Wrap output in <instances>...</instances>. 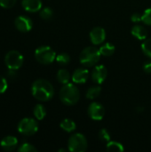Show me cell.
Wrapping results in <instances>:
<instances>
[{
  "label": "cell",
  "mask_w": 151,
  "mask_h": 152,
  "mask_svg": "<svg viewBox=\"0 0 151 152\" xmlns=\"http://www.w3.org/2000/svg\"><path fill=\"white\" fill-rule=\"evenodd\" d=\"M31 94L39 102H48L54 95L53 85L45 79L36 80L31 86Z\"/></svg>",
  "instance_id": "obj_1"
},
{
  "label": "cell",
  "mask_w": 151,
  "mask_h": 152,
  "mask_svg": "<svg viewBox=\"0 0 151 152\" xmlns=\"http://www.w3.org/2000/svg\"><path fill=\"white\" fill-rule=\"evenodd\" d=\"M60 100L61 102L67 106H73L77 104L80 99L79 89L71 83L63 85L60 90Z\"/></svg>",
  "instance_id": "obj_2"
},
{
  "label": "cell",
  "mask_w": 151,
  "mask_h": 152,
  "mask_svg": "<svg viewBox=\"0 0 151 152\" xmlns=\"http://www.w3.org/2000/svg\"><path fill=\"white\" fill-rule=\"evenodd\" d=\"M101 55L98 48L95 46H87L82 50L79 55V61L85 67H93L99 62Z\"/></svg>",
  "instance_id": "obj_3"
},
{
  "label": "cell",
  "mask_w": 151,
  "mask_h": 152,
  "mask_svg": "<svg viewBox=\"0 0 151 152\" xmlns=\"http://www.w3.org/2000/svg\"><path fill=\"white\" fill-rule=\"evenodd\" d=\"M35 58L39 63L44 65H48L55 61L56 53L50 46L43 45L36 49Z\"/></svg>",
  "instance_id": "obj_4"
},
{
  "label": "cell",
  "mask_w": 151,
  "mask_h": 152,
  "mask_svg": "<svg viewBox=\"0 0 151 152\" xmlns=\"http://www.w3.org/2000/svg\"><path fill=\"white\" fill-rule=\"evenodd\" d=\"M87 140L82 134H73L68 141V150L70 152H85L87 150Z\"/></svg>",
  "instance_id": "obj_5"
},
{
  "label": "cell",
  "mask_w": 151,
  "mask_h": 152,
  "mask_svg": "<svg viewBox=\"0 0 151 152\" xmlns=\"http://www.w3.org/2000/svg\"><path fill=\"white\" fill-rule=\"evenodd\" d=\"M18 132L24 136L34 135L38 130V124L36 119L30 118H25L21 119L17 126Z\"/></svg>",
  "instance_id": "obj_6"
},
{
  "label": "cell",
  "mask_w": 151,
  "mask_h": 152,
  "mask_svg": "<svg viewBox=\"0 0 151 152\" xmlns=\"http://www.w3.org/2000/svg\"><path fill=\"white\" fill-rule=\"evenodd\" d=\"M4 62L9 69L17 70L23 64V56L20 52L16 50H12L5 54Z\"/></svg>",
  "instance_id": "obj_7"
},
{
  "label": "cell",
  "mask_w": 151,
  "mask_h": 152,
  "mask_svg": "<svg viewBox=\"0 0 151 152\" xmlns=\"http://www.w3.org/2000/svg\"><path fill=\"white\" fill-rule=\"evenodd\" d=\"M87 113L91 119L94 121H100L105 116V109L101 103L93 102L89 105Z\"/></svg>",
  "instance_id": "obj_8"
},
{
  "label": "cell",
  "mask_w": 151,
  "mask_h": 152,
  "mask_svg": "<svg viewBox=\"0 0 151 152\" xmlns=\"http://www.w3.org/2000/svg\"><path fill=\"white\" fill-rule=\"evenodd\" d=\"M108 70L104 65H96L91 74V77L97 85H101L107 78Z\"/></svg>",
  "instance_id": "obj_9"
},
{
  "label": "cell",
  "mask_w": 151,
  "mask_h": 152,
  "mask_svg": "<svg viewBox=\"0 0 151 152\" xmlns=\"http://www.w3.org/2000/svg\"><path fill=\"white\" fill-rule=\"evenodd\" d=\"M14 25L16 28L20 32H28L33 27V21L30 18L20 15L18 16L14 20Z\"/></svg>",
  "instance_id": "obj_10"
},
{
  "label": "cell",
  "mask_w": 151,
  "mask_h": 152,
  "mask_svg": "<svg viewBox=\"0 0 151 152\" xmlns=\"http://www.w3.org/2000/svg\"><path fill=\"white\" fill-rule=\"evenodd\" d=\"M106 38V31L101 27H95L90 32V40L93 45H101Z\"/></svg>",
  "instance_id": "obj_11"
},
{
  "label": "cell",
  "mask_w": 151,
  "mask_h": 152,
  "mask_svg": "<svg viewBox=\"0 0 151 152\" xmlns=\"http://www.w3.org/2000/svg\"><path fill=\"white\" fill-rule=\"evenodd\" d=\"M89 78V71L86 69L84 68H79L77 69L71 77V79L73 81L74 84H78V85H82L86 83V81Z\"/></svg>",
  "instance_id": "obj_12"
},
{
  "label": "cell",
  "mask_w": 151,
  "mask_h": 152,
  "mask_svg": "<svg viewBox=\"0 0 151 152\" xmlns=\"http://www.w3.org/2000/svg\"><path fill=\"white\" fill-rule=\"evenodd\" d=\"M18 145V139L15 136L8 135L4 137L0 142L1 148L5 151H13Z\"/></svg>",
  "instance_id": "obj_13"
},
{
  "label": "cell",
  "mask_w": 151,
  "mask_h": 152,
  "mask_svg": "<svg viewBox=\"0 0 151 152\" xmlns=\"http://www.w3.org/2000/svg\"><path fill=\"white\" fill-rule=\"evenodd\" d=\"M21 5L23 9L29 12H36L42 9L41 0H22Z\"/></svg>",
  "instance_id": "obj_14"
},
{
  "label": "cell",
  "mask_w": 151,
  "mask_h": 152,
  "mask_svg": "<svg viewBox=\"0 0 151 152\" xmlns=\"http://www.w3.org/2000/svg\"><path fill=\"white\" fill-rule=\"evenodd\" d=\"M131 33L135 38H137L139 40H142V41H144L145 39L148 38V31H147V29L143 26L139 25V24H135L132 28Z\"/></svg>",
  "instance_id": "obj_15"
},
{
  "label": "cell",
  "mask_w": 151,
  "mask_h": 152,
  "mask_svg": "<svg viewBox=\"0 0 151 152\" xmlns=\"http://www.w3.org/2000/svg\"><path fill=\"white\" fill-rule=\"evenodd\" d=\"M60 126H61V128L63 131H65V132H67V133H72V132H74V131L76 130V128H77L76 123H75L73 120L69 119V118H65V119H63V120L61 122Z\"/></svg>",
  "instance_id": "obj_16"
},
{
  "label": "cell",
  "mask_w": 151,
  "mask_h": 152,
  "mask_svg": "<svg viewBox=\"0 0 151 152\" xmlns=\"http://www.w3.org/2000/svg\"><path fill=\"white\" fill-rule=\"evenodd\" d=\"M57 79L61 84L66 85V84L69 83V80L71 79L70 73L65 69H61L57 72Z\"/></svg>",
  "instance_id": "obj_17"
},
{
  "label": "cell",
  "mask_w": 151,
  "mask_h": 152,
  "mask_svg": "<svg viewBox=\"0 0 151 152\" xmlns=\"http://www.w3.org/2000/svg\"><path fill=\"white\" fill-rule=\"evenodd\" d=\"M99 50H100V53H101V54L102 56L109 57V56L114 54V53L116 51V48H115V46L111 43H106V44L102 45L100 47Z\"/></svg>",
  "instance_id": "obj_18"
},
{
  "label": "cell",
  "mask_w": 151,
  "mask_h": 152,
  "mask_svg": "<svg viewBox=\"0 0 151 152\" xmlns=\"http://www.w3.org/2000/svg\"><path fill=\"white\" fill-rule=\"evenodd\" d=\"M33 114L37 120H43L46 116V110L44 105L36 104L33 110Z\"/></svg>",
  "instance_id": "obj_19"
},
{
  "label": "cell",
  "mask_w": 151,
  "mask_h": 152,
  "mask_svg": "<svg viewBox=\"0 0 151 152\" xmlns=\"http://www.w3.org/2000/svg\"><path fill=\"white\" fill-rule=\"evenodd\" d=\"M101 86H93V87H90L86 94H85V97L88 99V100H94L96 98L99 97V95L101 94Z\"/></svg>",
  "instance_id": "obj_20"
},
{
  "label": "cell",
  "mask_w": 151,
  "mask_h": 152,
  "mask_svg": "<svg viewBox=\"0 0 151 152\" xmlns=\"http://www.w3.org/2000/svg\"><path fill=\"white\" fill-rule=\"evenodd\" d=\"M106 149L109 151L123 152L125 151L124 145L120 143L119 142H116V141H109V142H107Z\"/></svg>",
  "instance_id": "obj_21"
},
{
  "label": "cell",
  "mask_w": 151,
  "mask_h": 152,
  "mask_svg": "<svg viewBox=\"0 0 151 152\" xmlns=\"http://www.w3.org/2000/svg\"><path fill=\"white\" fill-rule=\"evenodd\" d=\"M55 61H57L58 64H60L61 66H65V65H68L69 63L70 56L66 53H61L58 55H56Z\"/></svg>",
  "instance_id": "obj_22"
},
{
  "label": "cell",
  "mask_w": 151,
  "mask_h": 152,
  "mask_svg": "<svg viewBox=\"0 0 151 152\" xmlns=\"http://www.w3.org/2000/svg\"><path fill=\"white\" fill-rule=\"evenodd\" d=\"M142 50L147 57L151 59V38H147L142 42Z\"/></svg>",
  "instance_id": "obj_23"
},
{
  "label": "cell",
  "mask_w": 151,
  "mask_h": 152,
  "mask_svg": "<svg viewBox=\"0 0 151 152\" xmlns=\"http://www.w3.org/2000/svg\"><path fill=\"white\" fill-rule=\"evenodd\" d=\"M40 17L44 20H49L53 18V12L52 10V8L50 7H44L43 9H41L40 11Z\"/></svg>",
  "instance_id": "obj_24"
},
{
  "label": "cell",
  "mask_w": 151,
  "mask_h": 152,
  "mask_svg": "<svg viewBox=\"0 0 151 152\" xmlns=\"http://www.w3.org/2000/svg\"><path fill=\"white\" fill-rule=\"evenodd\" d=\"M19 152H36L37 150L30 143L28 142H24L22 143L19 148H18Z\"/></svg>",
  "instance_id": "obj_25"
},
{
  "label": "cell",
  "mask_w": 151,
  "mask_h": 152,
  "mask_svg": "<svg viewBox=\"0 0 151 152\" xmlns=\"http://www.w3.org/2000/svg\"><path fill=\"white\" fill-rule=\"evenodd\" d=\"M99 138L102 141V142H109L111 139V135L109 134V132L103 128V129H101L100 132H99Z\"/></svg>",
  "instance_id": "obj_26"
},
{
  "label": "cell",
  "mask_w": 151,
  "mask_h": 152,
  "mask_svg": "<svg viewBox=\"0 0 151 152\" xmlns=\"http://www.w3.org/2000/svg\"><path fill=\"white\" fill-rule=\"evenodd\" d=\"M142 16V22L146 25L151 26V8H148L144 11Z\"/></svg>",
  "instance_id": "obj_27"
},
{
  "label": "cell",
  "mask_w": 151,
  "mask_h": 152,
  "mask_svg": "<svg viewBox=\"0 0 151 152\" xmlns=\"http://www.w3.org/2000/svg\"><path fill=\"white\" fill-rule=\"evenodd\" d=\"M17 0H0V6H2L3 8H12V6H14V4H16Z\"/></svg>",
  "instance_id": "obj_28"
},
{
  "label": "cell",
  "mask_w": 151,
  "mask_h": 152,
  "mask_svg": "<svg viewBox=\"0 0 151 152\" xmlns=\"http://www.w3.org/2000/svg\"><path fill=\"white\" fill-rule=\"evenodd\" d=\"M8 87V84L4 77L0 75V94H4Z\"/></svg>",
  "instance_id": "obj_29"
},
{
  "label": "cell",
  "mask_w": 151,
  "mask_h": 152,
  "mask_svg": "<svg viewBox=\"0 0 151 152\" xmlns=\"http://www.w3.org/2000/svg\"><path fill=\"white\" fill-rule=\"evenodd\" d=\"M131 20L134 23H139L140 21H142V14H140L138 12H135V13H133L132 15Z\"/></svg>",
  "instance_id": "obj_30"
},
{
  "label": "cell",
  "mask_w": 151,
  "mask_h": 152,
  "mask_svg": "<svg viewBox=\"0 0 151 152\" xmlns=\"http://www.w3.org/2000/svg\"><path fill=\"white\" fill-rule=\"evenodd\" d=\"M143 70L147 73V74H151V60L146 61L143 64Z\"/></svg>",
  "instance_id": "obj_31"
},
{
  "label": "cell",
  "mask_w": 151,
  "mask_h": 152,
  "mask_svg": "<svg viewBox=\"0 0 151 152\" xmlns=\"http://www.w3.org/2000/svg\"><path fill=\"white\" fill-rule=\"evenodd\" d=\"M144 110V108H138V110H137V111L139 112V111H143Z\"/></svg>",
  "instance_id": "obj_32"
},
{
  "label": "cell",
  "mask_w": 151,
  "mask_h": 152,
  "mask_svg": "<svg viewBox=\"0 0 151 152\" xmlns=\"http://www.w3.org/2000/svg\"><path fill=\"white\" fill-rule=\"evenodd\" d=\"M58 151H59V152H65V151H66V150H65V149H61V150H59Z\"/></svg>",
  "instance_id": "obj_33"
}]
</instances>
